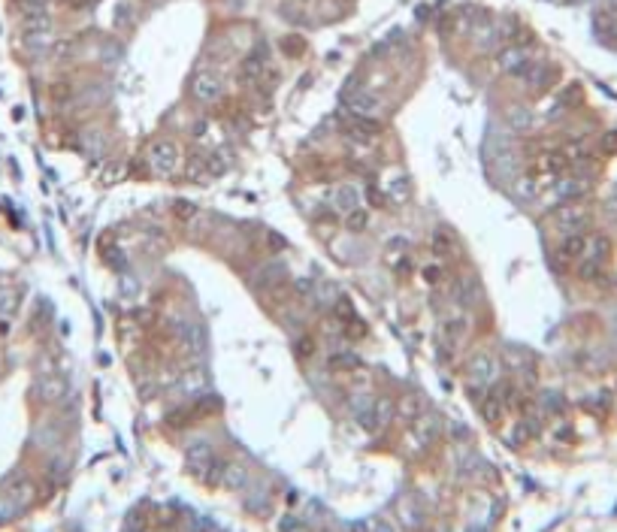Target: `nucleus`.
Instances as JSON below:
<instances>
[{
  "label": "nucleus",
  "mask_w": 617,
  "mask_h": 532,
  "mask_svg": "<svg viewBox=\"0 0 617 532\" xmlns=\"http://www.w3.org/2000/svg\"><path fill=\"white\" fill-rule=\"evenodd\" d=\"M145 164H149L151 173H158V176H170L173 170L179 166V149L173 140H155L149 142V149H145Z\"/></svg>",
  "instance_id": "nucleus-1"
},
{
  "label": "nucleus",
  "mask_w": 617,
  "mask_h": 532,
  "mask_svg": "<svg viewBox=\"0 0 617 532\" xmlns=\"http://www.w3.org/2000/svg\"><path fill=\"white\" fill-rule=\"evenodd\" d=\"M466 375H469V384H478V390H488L499 378V360L488 351L472 354L466 363Z\"/></svg>",
  "instance_id": "nucleus-2"
},
{
  "label": "nucleus",
  "mask_w": 617,
  "mask_h": 532,
  "mask_svg": "<svg viewBox=\"0 0 617 532\" xmlns=\"http://www.w3.org/2000/svg\"><path fill=\"white\" fill-rule=\"evenodd\" d=\"M221 94H224V85L212 70L194 73V79H191V97L194 100H200V103H215Z\"/></svg>",
  "instance_id": "nucleus-3"
},
{
  "label": "nucleus",
  "mask_w": 617,
  "mask_h": 532,
  "mask_svg": "<svg viewBox=\"0 0 617 532\" xmlns=\"http://www.w3.org/2000/svg\"><path fill=\"white\" fill-rule=\"evenodd\" d=\"M342 125L348 130V136L354 140H375L381 134V121L373 118V115H357V112H345Z\"/></svg>",
  "instance_id": "nucleus-4"
},
{
  "label": "nucleus",
  "mask_w": 617,
  "mask_h": 532,
  "mask_svg": "<svg viewBox=\"0 0 617 532\" xmlns=\"http://www.w3.org/2000/svg\"><path fill=\"white\" fill-rule=\"evenodd\" d=\"M342 103H345V112H357V115H373L375 118V112H381V100L375 97L373 91H366V88H357V91H348L345 97H342Z\"/></svg>",
  "instance_id": "nucleus-5"
},
{
  "label": "nucleus",
  "mask_w": 617,
  "mask_h": 532,
  "mask_svg": "<svg viewBox=\"0 0 617 532\" xmlns=\"http://www.w3.org/2000/svg\"><path fill=\"white\" fill-rule=\"evenodd\" d=\"M527 64H529L527 49L524 46H514V42H508L503 52L496 55V67L503 70V73H508V76H518V73L524 70Z\"/></svg>",
  "instance_id": "nucleus-6"
},
{
  "label": "nucleus",
  "mask_w": 617,
  "mask_h": 532,
  "mask_svg": "<svg viewBox=\"0 0 617 532\" xmlns=\"http://www.w3.org/2000/svg\"><path fill=\"white\" fill-rule=\"evenodd\" d=\"M285 279H288V266L279 264V260H273V264H264L257 269V275H254V288L273 290V288H279V284H285Z\"/></svg>",
  "instance_id": "nucleus-7"
},
{
  "label": "nucleus",
  "mask_w": 617,
  "mask_h": 532,
  "mask_svg": "<svg viewBox=\"0 0 617 532\" xmlns=\"http://www.w3.org/2000/svg\"><path fill=\"white\" fill-rule=\"evenodd\" d=\"M587 221H590V212L584 206H563L557 212V224L566 230V233H584Z\"/></svg>",
  "instance_id": "nucleus-8"
},
{
  "label": "nucleus",
  "mask_w": 617,
  "mask_h": 532,
  "mask_svg": "<svg viewBox=\"0 0 617 532\" xmlns=\"http://www.w3.org/2000/svg\"><path fill=\"white\" fill-rule=\"evenodd\" d=\"M384 257H388V264L396 269V275L409 273V242H405L403 236H394L388 242V249H384Z\"/></svg>",
  "instance_id": "nucleus-9"
},
{
  "label": "nucleus",
  "mask_w": 617,
  "mask_h": 532,
  "mask_svg": "<svg viewBox=\"0 0 617 532\" xmlns=\"http://www.w3.org/2000/svg\"><path fill=\"white\" fill-rule=\"evenodd\" d=\"M466 330H469V320L463 315L445 318V320H442V342H445L448 348H457L463 342V336H466Z\"/></svg>",
  "instance_id": "nucleus-10"
},
{
  "label": "nucleus",
  "mask_w": 617,
  "mask_h": 532,
  "mask_svg": "<svg viewBox=\"0 0 617 532\" xmlns=\"http://www.w3.org/2000/svg\"><path fill=\"white\" fill-rule=\"evenodd\" d=\"M360 188L357 185H339L336 191H333V206L339 209V212H354V209H360Z\"/></svg>",
  "instance_id": "nucleus-11"
},
{
  "label": "nucleus",
  "mask_w": 617,
  "mask_h": 532,
  "mask_svg": "<svg viewBox=\"0 0 617 532\" xmlns=\"http://www.w3.org/2000/svg\"><path fill=\"white\" fill-rule=\"evenodd\" d=\"M481 418L488 420V424H503V418H505V403H503V396H496V393H488V396L481 399Z\"/></svg>",
  "instance_id": "nucleus-12"
},
{
  "label": "nucleus",
  "mask_w": 617,
  "mask_h": 532,
  "mask_svg": "<svg viewBox=\"0 0 617 532\" xmlns=\"http://www.w3.org/2000/svg\"><path fill=\"white\" fill-rule=\"evenodd\" d=\"M478 300H481V290H478L475 279H460V281H457V303H460L463 309H475Z\"/></svg>",
  "instance_id": "nucleus-13"
},
{
  "label": "nucleus",
  "mask_w": 617,
  "mask_h": 532,
  "mask_svg": "<svg viewBox=\"0 0 617 532\" xmlns=\"http://www.w3.org/2000/svg\"><path fill=\"white\" fill-rule=\"evenodd\" d=\"M266 70V58H264V52H254V55H249L242 64H239V76L245 79V82H257L260 79V73Z\"/></svg>",
  "instance_id": "nucleus-14"
},
{
  "label": "nucleus",
  "mask_w": 617,
  "mask_h": 532,
  "mask_svg": "<svg viewBox=\"0 0 617 532\" xmlns=\"http://www.w3.org/2000/svg\"><path fill=\"white\" fill-rule=\"evenodd\" d=\"M430 251H433V257H439V260L451 257V254H454V239H451V233L436 230L433 236H430Z\"/></svg>",
  "instance_id": "nucleus-15"
},
{
  "label": "nucleus",
  "mask_w": 617,
  "mask_h": 532,
  "mask_svg": "<svg viewBox=\"0 0 617 532\" xmlns=\"http://www.w3.org/2000/svg\"><path fill=\"white\" fill-rule=\"evenodd\" d=\"M420 411H424V405H420V396H405L396 403V418H403L405 424H415V420L420 418Z\"/></svg>",
  "instance_id": "nucleus-16"
},
{
  "label": "nucleus",
  "mask_w": 617,
  "mask_h": 532,
  "mask_svg": "<svg viewBox=\"0 0 617 532\" xmlns=\"http://www.w3.org/2000/svg\"><path fill=\"white\" fill-rule=\"evenodd\" d=\"M185 176L191 179V181H206V179H209V170H206V151H194V155L188 157Z\"/></svg>",
  "instance_id": "nucleus-17"
},
{
  "label": "nucleus",
  "mask_w": 617,
  "mask_h": 532,
  "mask_svg": "<svg viewBox=\"0 0 617 532\" xmlns=\"http://www.w3.org/2000/svg\"><path fill=\"white\" fill-rule=\"evenodd\" d=\"M508 125H512V130H529L533 127V112H529L527 106H512L505 112Z\"/></svg>",
  "instance_id": "nucleus-18"
},
{
  "label": "nucleus",
  "mask_w": 617,
  "mask_h": 532,
  "mask_svg": "<svg viewBox=\"0 0 617 532\" xmlns=\"http://www.w3.org/2000/svg\"><path fill=\"white\" fill-rule=\"evenodd\" d=\"M357 366H360V357L357 354L342 351V354H333L330 357V369H333V372H351V369H357Z\"/></svg>",
  "instance_id": "nucleus-19"
},
{
  "label": "nucleus",
  "mask_w": 617,
  "mask_h": 532,
  "mask_svg": "<svg viewBox=\"0 0 617 532\" xmlns=\"http://www.w3.org/2000/svg\"><path fill=\"white\" fill-rule=\"evenodd\" d=\"M345 224H348V230H351V233H360V230L369 224V215L363 212V206H360V209H354V212H348Z\"/></svg>",
  "instance_id": "nucleus-20"
},
{
  "label": "nucleus",
  "mask_w": 617,
  "mask_h": 532,
  "mask_svg": "<svg viewBox=\"0 0 617 532\" xmlns=\"http://www.w3.org/2000/svg\"><path fill=\"white\" fill-rule=\"evenodd\" d=\"M64 390H67V388H64V381H61V378H46V381H42V396H46L49 403L61 396Z\"/></svg>",
  "instance_id": "nucleus-21"
},
{
  "label": "nucleus",
  "mask_w": 617,
  "mask_h": 532,
  "mask_svg": "<svg viewBox=\"0 0 617 532\" xmlns=\"http://www.w3.org/2000/svg\"><path fill=\"white\" fill-rule=\"evenodd\" d=\"M405 200H409V181L396 179L394 185H390V203H396V206H399V203H405Z\"/></svg>",
  "instance_id": "nucleus-22"
},
{
  "label": "nucleus",
  "mask_w": 617,
  "mask_h": 532,
  "mask_svg": "<svg viewBox=\"0 0 617 532\" xmlns=\"http://www.w3.org/2000/svg\"><path fill=\"white\" fill-rule=\"evenodd\" d=\"M173 212H176V218H181V221H191V218L197 215V206L188 200H176L173 203Z\"/></svg>",
  "instance_id": "nucleus-23"
},
{
  "label": "nucleus",
  "mask_w": 617,
  "mask_h": 532,
  "mask_svg": "<svg viewBox=\"0 0 617 532\" xmlns=\"http://www.w3.org/2000/svg\"><path fill=\"white\" fill-rule=\"evenodd\" d=\"M424 281L427 284H442V266L439 264H430V266H424Z\"/></svg>",
  "instance_id": "nucleus-24"
},
{
  "label": "nucleus",
  "mask_w": 617,
  "mask_h": 532,
  "mask_svg": "<svg viewBox=\"0 0 617 532\" xmlns=\"http://www.w3.org/2000/svg\"><path fill=\"white\" fill-rule=\"evenodd\" d=\"M294 351L300 354V357H312V351H315V342H312L309 336H300L294 342Z\"/></svg>",
  "instance_id": "nucleus-25"
},
{
  "label": "nucleus",
  "mask_w": 617,
  "mask_h": 532,
  "mask_svg": "<svg viewBox=\"0 0 617 532\" xmlns=\"http://www.w3.org/2000/svg\"><path fill=\"white\" fill-rule=\"evenodd\" d=\"M12 309H16V294L3 290V294H0V315H10Z\"/></svg>",
  "instance_id": "nucleus-26"
},
{
  "label": "nucleus",
  "mask_w": 617,
  "mask_h": 532,
  "mask_svg": "<svg viewBox=\"0 0 617 532\" xmlns=\"http://www.w3.org/2000/svg\"><path fill=\"white\" fill-rule=\"evenodd\" d=\"M294 290H297V296H312V290H315V284H312L309 279H297V284H294Z\"/></svg>",
  "instance_id": "nucleus-27"
},
{
  "label": "nucleus",
  "mask_w": 617,
  "mask_h": 532,
  "mask_svg": "<svg viewBox=\"0 0 617 532\" xmlns=\"http://www.w3.org/2000/svg\"><path fill=\"white\" fill-rule=\"evenodd\" d=\"M281 532H306V527H303L297 517H285V520H281Z\"/></svg>",
  "instance_id": "nucleus-28"
},
{
  "label": "nucleus",
  "mask_w": 617,
  "mask_h": 532,
  "mask_svg": "<svg viewBox=\"0 0 617 532\" xmlns=\"http://www.w3.org/2000/svg\"><path fill=\"white\" fill-rule=\"evenodd\" d=\"M67 6H73V10H82V6H91V3H97V0H64Z\"/></svg>",
  "instance_id": "nucleus-29"
},
{
  "label": "nucleus",
  "mask_w": 617,
  "mask_h": 532,
  "mask_svg": "<svg viewBox=\"0 0 617 532\" xmlns=\"http://www.w3.org/2000/svg\"><path fill=\"white\" fill-rule=\"evenodd\" d=\"M369 200H373L375 206H379V203L384 206V194H379V191H375V188H369Z\"/></svg>",
  "instance_id": "nucleus-30"
},
{
  "label": "nucleus",
  "mask_w": 617,
  "mask_h": 532,
  "mask_svg": "<svg viewBox=\"0 0 617 532\" xmlns=\"http://www.w3.org/2000/svg\"><path fill=\"white\" fill-rule=\"evenodd\" d=\"M375 532H394V527H390V523H375Z\"/></svg>",
  "instance_id": "nucleus-31"
},
{
  "label": "nucleus",
  "mask_w": 617,
  "mask_h": 532,
  "mask_svg": "<svg viewBox=\"0 0 617 532\" xmlns=\"http://www.w3.org/2000/svg\"><path fill=\"white\" fill-rule=\"evenodd\" d=\"M270 245H273V249H285V242H281L279 236H273V233H270Z\"/></svg>",
  "instance_id": "nucleus-32"
}]
</instances>
